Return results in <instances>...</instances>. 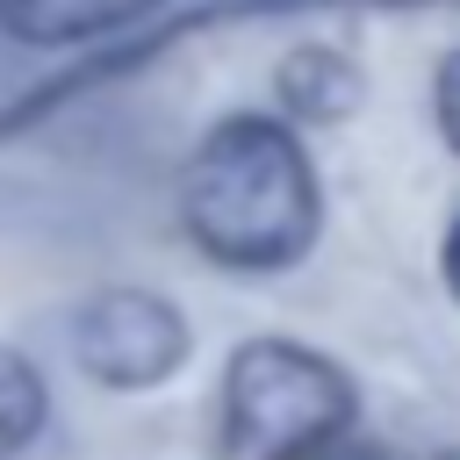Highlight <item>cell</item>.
<instances>
[{"label": "cell", "instance_id": "cell-1", "mask_svg": "<svg viewBox=\"0 0 460 460\" xmlns=\"http://www.w3.org/2000/svg\"><path fill=\"white\" fill-rule=\"evenodd\" d=\"M172 216L187 244L237 280L295 273L323 237V172L302 129L273 108L216 115L172 180Z\"/></svg>", "mask_w": 460, "mask_h": 460}, {"label": "cell", "instance_id": "cell-2", "mask_svg": "<svg viewBox=\"0 0 460 460\" xmlns=\"http://www.w3.org/2000/svg\"><path fill=\"white\" fill-rule=\"evenodd\" d=\"M359 424V381L302 338L230 345L216 381V460H323Z\"/></svg>", "mask_w": 460, "mask_h": 460}, {"label": "cell", "instance_id": "cell-3", "mask_svg": "<svg viewBox=\"0 0 460 460\" xmlns=\"http://www.w3.org/2000/svg\"><path fill=\"white\" fill-rule=\"evenodd\" d=\"M79 374L108 395H151L165 381L187 374L194 359V323L172 295L158 288H137V280H115V288H93L79 309H72V331H65Z\"/></svg>", "mask_w": 460, "mask_h": 460}, {"label": "cell", "instance_id": "cell-4", "mask_svg": "<svg viewBox=\"0 0 460 460\" xmlns=\"http://www.w3.org/2000/svg\"><path fill=\"white\" fill-rule=\"evenodd\" d=\"M359 101H367V65L345 43L309 36L273 58V115H288L295 129H331L359 115Z\"/></svg>", "mask_w": 460, "mask_h": 460}, {"label": "cell", "instance_id": "cell-5", "mask_svg": "<svg viewBox=\"0 0 460 460\" xmlns=\"http://www.w3.org/2000/svg\"><path fill=\"white\" fill-rule=\"evenodd\" d=\"M165 0H0V36L29 50H101L137 36Z\"/></svg>", "mask_w": 460, "mask_h": 460}, {"label": "cell", "instance_id": "cell-6", "mask_svg": "<svg viewBox=\"0 0 460 460\" xmlns=\"http://www.w3.org/2000/svg\"><path fill=\"white\" fill-rule=\"evenodd\" d=\"M43 431H50V381L22 345L0 338V460L36 453Z\"/></svg>", "mask_w": 460, "mask_h": 460}, {"label": "cell", "instance_id": "cell-7", "mask_svg": "<svg viewBox=\"0 0 460 460\" xmlns=\"http://www.w3.org/2000/svg\"><path fill=\"white\" fill-rule=\"evenodd\" d=\"M431 122H438V137H446V151L460 158V43L438 58V72H431Z\"/></svg>", "mask_w": 460, "mask_h": 460}, {"label": "cell", "instance_id": "cell-8", "mask_svg": "<svg viewBox=\"0 0 460 460\" xmlns=\"http://www.w3.org/2000/svg\"><path fill=\"white\" fill-rule=\"evenodd\" d=\"M438 280H446V295H453V309H460V208H453L446 230H438Z\"/></svg>", "mask_w": 460, "mask_h": 460}, {"label": "cell", "instance_id": "cell-9", "mask_svg": "<svg viewBox=\"0 0 460 460\" xmlns=\"http://www.w3.org/2000/svg\"><path fill=\"white\" fill-rule=\"evenodd\" d=\"M323 460H395V453H388V446H374V438H359V431H345Z\"/></svg>", "mask_w": 460, "mask_h": 460}, {"label": "cell", "instance_id": "cell-10", "mask_svg": "<svg viewBox=\"0 0 460 460\" xmlns=\"http://www.w3.org/2000/svg\"><path fill=\"white\" fill-rule=\"evenodd\" d=\"M438 460H460V446H446V453H438Z\"/></svg>", "mask_w": 460, "mask_h": 460}]
</instances>
